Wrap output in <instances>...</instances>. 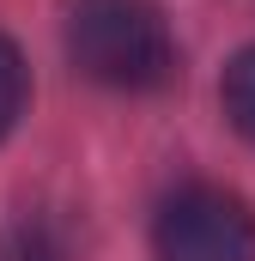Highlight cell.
<instances>
[{
    "label": "cell",
    "mask_w": 255,
    "mask_h": 261,
    "mask_svg": "<svg viewBox=\"0 0 255 261\" xmlns=\"http://www.w3.org/2000/svg\"><path fill=\"white\" fill-rule=\"evenodd\" d=\"M67 55L110 91H158L176 79V37L158 0H73Z\"/></svg>",
    "instance_id": "1"
},
{
    "label": "cell",
    "mask_w": 255,
    "mask_h": 261,
    "mask_svg": "<svg viewBox=\"0 0 255 261\" xmlns=\"http://www.w3.org/2000/svg\"><path fill=\"white\" fill-rule=\"evenodd\" d=\"M158 261H255V213L231 189L189 182L152 219Z\"/></svg>",
    "instance_id": "2"
},
{
    "label": "cell",
    "mask_w": 255,
    "mask_h": 261,
    "mask_svg": "<svg viewBox=\"0 0 255 261\" xmlns=\"http://www.w3.org/2000/svg\"><path fill=\"white\" fill-rule=\"evenodd\" d=\"M219 97H225V116H231V128L243 134V140H255V43L231 55L225 79H219Z\"/></svg>",
    "instance_id": "3"
},
{
    "label": "cell",
    "mask_w": 255,
    "mask_h": 261,
    "mask_svg": "<svg viewBox=\"0 0 255 261\" xmlns=\"http://www.w3.org/2000/svg\"><path fill=\"white\" fill-rule=\"evenodd\" d=\"M24 97H31V79H24V55L12 49V37H0V140L18 128V116H24Z\"/></svg>",
    "instance_id": "4"
},
{
    "label": "cell",
    "mask_w": 255,
    "mask_h": 261,
    "mask_svg": "<svg viewBox=\"0 0 255 261\" xmlns=\"http://www.w3.org/2000/svg\"><path fill=\"white\" fill-rule=\"evenodd\" d=\"M0 261H55V249L43 243V231H24L18 225V231L0 237Z\"/></svg>",
    "instance_id": "5"
}]
</instances>
